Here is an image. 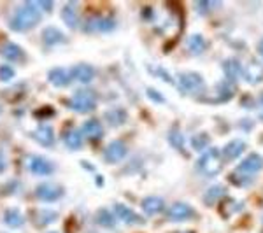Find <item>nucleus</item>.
Masks as SVG:
<instances>
[{"mask_svg":"<svg viewBox=\"0 0 263 233\" xmlns=\"http://www.w3.org/2000/svg\"><path fill=\"white\" fill-rule=\"evenodd\" d=\"M32 137L35 139L39 144H42V146H46V147H51L54 144V132H53V128H51L49 125L37 126V128L32 132Z\"/></svg>","mask_w":263,"mask_h":233,"instance_id":"4468645a","label":"nucleus"},{"mask_svg":"<svg viewBox=\"0 0 263 233\" xmlns=\"http://www.w3.org/2000/svg\"><path fill=\"white\" fill-rule=\"evenodd\" d=\"M186 46H188V51L193 54H202L203 51L207 48V42L205 39L200 35V33H193V35L188 37V42H186Z\"/></svg>","mask_w":263,"mask_h":233,"instance_id":"5701e85b","label":"nucleus"},{"mask_svg":"<svg viewBox=\"0 0 263 233\" xmlns=\"http://www.w3.org/2000/svg\"><path fill=\"white\" fill-rule=\"evenodd\" d=\"M70 74H72V77H76L79 83L86 84L95 77V69H93L91 65H88V63H78V65L72 67Z\"/></svg>","mask_w":263,"mask_h":233,"instance_id":"dca6fc26","label":"nucleus"},{"mask_svg":"<svg viewBox=\"0 0 263 233\" xmlns=\"http://www.w3.org/2000/svg\"><path fill=\"white\" fill-rule=\"evenodd\" d=\"M42 41H44L48 46H57V44H63V42L67 41V37L60 28L46 27L44 30H42Z\"/></svg>","mask_w":263,"mask_h":233,"instance_id":"a211bd4d","label":"nucleus"},{"mask_svg":"<svg viewBox=\"0 0 263 233\" xmlns=\"http://www.w3.org/2000/svg\"><path fill=\"white\" fill-rule=\"evenodd\" d=\"M149 72H153V74H156L158 75V77H162L163 81H167V83H171V84H174V79L171 77V75H168V72H165L163 69H158V67H149Z\"/></svg>","mask_w":263,"mask_h":233,"instance_id":"473e14b6","label":"nucleus"},{"mask_svg":"<svg viewBox=\"0 0 263 233\" xmlns=\"http://www.w3.org/2000/svg\"><path fill=\"white\" fill-rule=\"evenodd\" d=\"M261 105H263V95H261Z\"/></svg>","mask_w":263,"mask_h":233,"instance_id":"58836bf2","label":"nucleus"},{"mask_svg":"<svg viewBox=\"0 0 263 233\" xmlns=\"http://www.w3.org/2000/svg\"><path fill=\"white\" fill-rule=\"evenodd\" d=\"M69 107L74 109L76 112H90L97 107V99L95 93L91 90H78L72 95V99L69 100Z\"/></svg>","mask_w":263,"mask_h":233,"instance_id":"7ed1b4c3","label":"nucleus"},{"mask_svg":"<svg viewBox=\"0 0 263 233\" xmlns=\"http://www.w3.org/2000/svg\"><path fill=\"white\" fill-rule=\"evenodd\" d=\"M62 18H63V21H65V23L69 25L70 28H78V25H79V16H78V12H76V4H74V2L67 4V6H63V9H62Z\"/></svg>","mask_w":263,"mask_h":233,"instance_id":"b1692460","label":"nucleus"},{"mask_svg":"<svg viewBox=\"0 0 263 233\" xmlns=\"http://www.w3.org/2000/svg\"><path fill=\"white\" fill-rule=\"evenodd\" d=\"M179 88L186 93L197 95L205 88V83H203L202 75L197 74V72H182V74H179Z\"/></svg>","mask_w":263,"mask_h":233,"instance_id":"20e7f679","label":"nucleus"},{"mask_svg":"<svg viewBox=\"0 0 263 233\" xmlns=\"http://www.w3.org/2000/svg\"><path fill=\"white\" fill-rule=\"evenodd\" d=\"M223 70H224V75H227L228 81H235L239 75H242V65H240V62L235 60V58L224 60L223 62Z\"/></svg>","mask_w":263,"mask_h":233,"instance_id":"412c9836","label":"nucleus"},{"mask_svg":"<svg viewBox=\"0 0 263 233\" xmlns=\"http://www.w3.org/2000/svg\"><path fill=\"white\" fill-rule=\"evenodd\" d=\"M193 216H195L193 207H190L184 202H176L167 209V218L171 221H186V219H192Z\"/></svg>","mask_w":263,"mask_h":233,"instance_id":"1a4fd4ad","label":"nucleus"},{"mask_svg":"<svg viewBox=\"0 0 263 233\" xmlns=\"http://www.w3.org/2000/svg\"><path fill=\"white\" fill-rule=\"evenodd\" d=\"M28 168H30V172L39 173V176H49V173L54 172V165L51 163L48 158L37 156V154L30 156V160H28Z\"/></svg>","mask_w":263,"mask_h":233,"instance_id":"9b49d317","label":"nucleus"},{"mask_svg":"<svg viewBox=\"0 0 263 233\" xmlns=\"http://www.w3.org/2000/svg\"><path fill=\"white\" fill-rule=\"evenodd\" d=\"M35 197L42 202H57L63 197V188L54 183H41L35 188Z\"/></svg>","mask_w":263,"mask_h":233,"instance_id":"39448f33","label":"nucleus"},{"mask_svg":"<svg viewBox=\"0 0 263 233\" xmlns=\"http://www.w3.org/2000/svg\"><path fill=\"white\" fill-rule=\"evenodd\" d=\"M126 152H128V147H126L125 142H123V141H112V142H109L107 146H105L104 160L107 163H118V162H121V160L125 158Z\"/></svg>","mask_w":263,"mask_h":233,"instance_id":"0eeeda50","label":"nucleus"},{"mask_svg":"<svg viewBox=\"0 0 263 233\" xmlns=\"http://www.w3.org/2000/svg\"><path fill=\"white\" fill-rule=\"evenodd\" d=\"M81 132H83V135H86L88 139H91V141H97V139L102 137L104 128H102L100 121L97 120V118H91V120H86L83 123Z\"/></svg>","mask_w":263,"mask_h":233,"instance_id":"f3484780","label":"nucleus"},{"mask_svg":"<svg viewBox=\"0 0 263 233\" xmlns=\"http://www.w3.org/2000/svg\"><path fill=\"white\" fill-rule=\"evenodd\" d=\"M42 18V9L39 7L37 0H28L23 2L18 9L14 11L12 18L9 20V27L14 32H25L30 30L32 27H35Z\"/></svg>","mask_w":263,"mask_h":233,"instance_id":"f257e3e1","label":"nucleus"},{"mask_svg":"<svg viewBox=\"0 0 263 233\" xmlns=\"http://www.w3.org/2000/svg\"><path fill=\"white\" fill-rule=\"evenodd\" d=\"M147 95L149 96H153V100L155 102H158V104H163V96H162V93H158L156 90H153V88H149V90H147Z\"/></svg>","mask_w":263,"mask_h":233,"instance_id":"72a5a7b5","label":"nucleus"},{"mask_svg":"<svg viewBox=\"0 0 263 233\" xmlns=\"http://www.w3.org/2000/svg\"><path fill=\"white\" fill-rule=\"evenodd\" d=\"M258 51H260V54L263 56V39L260 41V44H258Z\"/></svg>","mask_w":263,"mask_h":233,"instance_id":"4c0bfd02","label":"nucleus"},{"mask_svg":"<svg viewBox=\"0 0 263 233\" xmlns=\"http://www.w3.org/2000/svg\"><path fill=\"white\" fill-rule=\"evenodd\" d=\"M242 77L249 84H260L263 81V63L258 60H249L242 67Z\"/></svg>","mask_w":263,"mask_h":233,"instance_id":"9d476101","label":"nucleus"},{"mask_svg":"<svg viewBox=\"0 0 263 233\" xmlns=\"http://www.w3.org/2000/svg\"><path fill=\"white\" fill-rule=\"evenodd\" d=\"M116 27L114 18L109 16H93V18L84 21V30L86 32H111Z\"/></svg>","mask_w":263,"mask_h":233,"instance_id":"423d86ee","label":"nucleus"},{"mask_svg":"<svg viewBox=\"0 0 263 233\" xmlns=\"http://www.w3.org/2000/svg\"><path fill=\"white\" fill-rule=\"evenodd\" d=\"M263 168V158L256 152H251L248 158H244L240 162L239 168H237V173H242V176H248L251 177L254 173H258Z\"/></svg>","mask_w":263,"mask_h":233,"instance_id":"6e6552de","label":"nucleus"},{"mask_svg":"<svg viewBox=\"0 0 263 233\" xmlns=\"http://www.w3.org/2000/svg\"><path fill=\"white\" fill-rule=\"evenodd\" d=\"M57 218H58V214L49 209H41V210H35V212H33V219H35L37 226H46V224L53 223Z\"/></svg>","mask_w":263,"mask_h":233,"instance_id":"a878e982","label":"nucleus"},{"mask_svg":"<svg viewBox=\"0 0 263 233\" xmlns=\"http://www.w3.org/2000/svg\"><path fill=\"white\" fill-rule=\"evenodd\" d=\"M114 212L125 224H144V219L135 210H132L128 205H125V203H116L114 205Z\"/></svg>","mask_w":263,"mask_h":233,"instance_id":"f8f14e48","label":"nucleus"},{"mask_svg":"<svg viewBox=\"0 0 263 233\" xmlns=\"http://www.w3.org/2000/svg\"><path fill=\"white\" fill-rule=\"evenodd\" d=\"M14 77V69L11 65H0V79L2 81H9Z\"/></svg>","mask_w":263,"mask_h":233,"instance_id":"2f4dec72","label":"nucleus"},{"mask_svg":"<svg viewBox=\"0 0 263 233\" xmlns=\"http://www.w3.org/2000/svg\"><path fill=\"white\" fill-rule=\"evenodd\" d=\"M221 167H223L221 152L216 149V147H211V149L203 151L197 162V170L205 177L218 176V173L221 172Z\"/></svg>","mask_w":263,"mask_h":233,"instance_id":"f03ea898","label":"nucleus"},{"mask_svg":"<svg viewBox=\"0 0 263 233\" xmlns=\"http://www.w3.org/2000/svg\"><path fill=\"white\" fill-rule=\"evenodd\" d=\"M244 149H246V142L240 141V139H235V141H230L227 146L223 147L221 154L227 162H232V160L239 158V156L244 152Z\"/></svg>","mask_w":263,"mask_h":233,"instance_id":"2eb2a0df","label":"nucleus"},{"mask_svg":"<svg viewBox=\"0 0 263 233\" xmlns=\"http://www.w3.org/2000/svg\"><path fill=\"white\" fill-rule=\"evenodd\" d=\"M39 2V7L42 11H49L53 9V2H49V0H37Z\"/></svg>","mask_w":263,"mask_h":233,"instance_id":"c9c22d12","label":"nucleus"},{"mask_svg":"<svg viewBox=\"0 0 263 233\" xmlns=\"http://www.w3.org/2000/svg\"><path fill=\"white\" fill-rule=\"evenodd\" d=\"M4 223L11 228H20L25 223V218L18 209H7L4 212Z\"/></svg>","mask_w":263,"mask_h":233,"instance_id":"393cba45","label":"nucleus"},{"mask_svg":"<svg viewBox=\"0 0 263 233\" xmlns=\"http://www.w3.org/2000/svg\"><path fill=\"white\" fill-rule=\"evenodd\" d=\"M104 118L109 125L116 128V126H120L126 121V112L123 111V109H111V111H107L104 114Z\"/></svg>","mask_w":263,"mask_h":233,"instance_id":"bb28decb","label":"nucleus"},{"mask_svg":"<svg viewBox=\"0 0 263 233\" xmlns=\"http://www.w3.org/2000/svg\"><path fill=\"white\" fill-rule=\"evenodd\" d=\"M97 223L104 228H114L116 226V218H114L107 209H100L99 212H97Z\"/></svg>","mask_w":263,"mask_h":233,"instance_id":"c85d7f7f","label":"nucleus"},{"mask_svg":"<svg viewBox=\"0 0 263 233\" xmlns=\"http://www.w3.org/2000/svg\"><path fill=\"white\" fill-rule=\"evenodd\" d=\"M6 168H7V160H6V156H4V152L0 151V173L6 170Z\"/></svg>","mask_w":263,"mask_h":233,"instance_id":"e433bc0d","label":"nucleus"},{"mask_svg":"<svg viewBox=\"0 0 263 233\" xmlns=\"http://www.w3.org/2000/svg\"><path fill=\"white\" fill-rule=\"evenodd\" d=\"M207 144H209V135L207 133H197L192 139V146L198 151H202L203 147H207Z\"/></svg>","mask_w":263,"mask_h":233,"instance_id":"7c9ffc66","label":"nucleus"},{"mask_svg":"<svg viewBox=\"0 0 263 233\" xmlns=\"http://www.w3.org/2000/svg\"><path fill=\"white\" fill-rule=\"evenodd\" d=\"M37 116L39 118H46V116H54V109L53 107H42L37 111Z\"/></svg>","mask_w":263,"mask_h":233,"instance_id":"f704fd0d","label":"nucleus"},{"mask_svg":"<svg viewBox=\"0 0 263 233\" xmlns=\"http://www.w3.org/2000/svg\"><path fill=\"white\" fill-rule=\"evenodd\" d=\"M179 233H188V231H179Z\"/></svg>","mask_w":263,"mask_h":233,"instance_id":"ea45409f","label":"nucleus"},{"mask_svg":"<svg viewBox=\"0 0 263 233\" xmlns=\"http://www.w3.org/2000/svg\"><path fill=\"white\" fill-rule=\"evenodd\" d=\"M0 53H2L4 58H7V60H11V62H21L25 56L23 49H21L16 42H4L2 48H0Z\"/></svg>","mask_w":263,"mask_h":233,"instance_id":"6ab92c4d","label":"nucleus"},{"mask_svg":"<svg viewBox=\"0 0 263 233\" xmlns=\"http://www.w3.org/2000/svg\"><path fill=\"white\" fill-rule=\"evenodd\" d=\"M48 79L54 86L58 88H63V86H69L70 84V79H72V74L67 69H62V67H54L48 72Z\"/></svg>","mask_w":263,"mask_h":233,"instance_id":"ddd939ff","label":"nucleus"},{"mask_svg":"<svg viewBox=\"0 0 263 233\" xmlns=\"http://www.w3.org/2000/svg\"><path fill=\"white\" fill-rule=\"evenodd\" d=\"M0 111H2V107H0Z\"/></svg>","mask_w":263,"mask_h":233,"instance_id":"a19ab883","label":"nucleus"},{"mask_svg":"<svg viewBox=\"0 0 263 233\" xmlns=\"http://www.w3.org/2000/svg\"><path fill=\"white\" fill-rule=\"evenodd\" d=\"M63 142L70 149H79L83 146V132L78 128L67 130V132H63Z\"/></svg>","mask_w":263,"mask_h":233,"instance_id":"4be33fe9","label":"nucleus"},{"mask_svg":"<svg viewBox=\"0 0 263 233\" xmlns=\"http://www.w3.org/2000/svg\"><path fill=\"white\" fill-rule=\"evenodd\" d=\"M224 195V188L223 186H213V188H209L203 195V203H207V205H214L218 200H221Z\"/></svg>","mask_w":263,"mask_h":233,"instance_id":"cd10ccee","label":"nucleus"},{"mask_svg":"<svg viewBox=\"0 0 263 233\" xmlns=\"http://www.w3.org/2000/svg\"><path fill=\"white\" fill-rule=\"evenodd\" d=\"M168 141L174 147H177V149L184 151V139H182V133L179 130H172L171 133H168Z\"/></svg>","mask_w":263,"mask_h":233,"instance_id":"c756f323","label":"nucleus"},{"mask_svg":"<svg viewBox=\"0 0 263 233\" xmlns=\"http://www.w3.org/2000/svg\"><path fill=\"white\" fill-rule=\"evenodd\" d=\"M163 207H165V202H163V198H160V197H147L142 200V210L147 216L160 214L163 210Z\"/></svg>","mask_w":263,"mask_h":233,"instance_id":"aec40b11","label":"nucleus"}]
</instances>
